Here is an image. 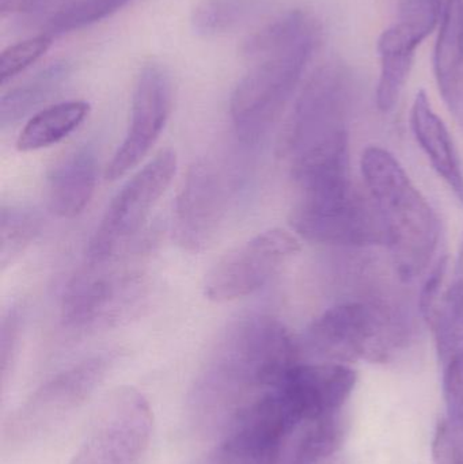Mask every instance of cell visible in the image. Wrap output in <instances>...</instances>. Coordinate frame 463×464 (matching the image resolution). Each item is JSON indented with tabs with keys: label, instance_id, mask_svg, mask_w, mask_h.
I'll return each instance as SVG.
<instances>
[{
	"label": "cell",
	"instance_id": "cell-1",
	"mask_svg": "<svg viewBox=\"0 0 463 464\" xmlns=\"http://www.w3.org/2000/svg\"><path fill=\"white\" fill-rule=\"evenodd\" d=\"M301 362V345L277 319L247 315L226 327L189 392V414L217 439L231 420L279 386Z\"/></svg>",
	"mask_w": 463,
	"mask_h": 464
},
{
	"label": "cell",
	"instance_id": "cell-2",
	"mask_svg": "<svg viewBox=\"0 0 463 464\" xmlns=\"http://www.w3.org/2000/svg\"><path fill=\"white\" fill-rule=\"evenodd\" d=\"M362 174L386 232L400 280L410 283L429 269L439 242V222L429 201L388 150H364Z\"/></svg>",
	"mask_w": 463,
	"mask_h": 464
},
{
	"label": "cell",
	"instance_id": "cell-3",
	"mask_svg": "<svg viewBox=\"0 0 463 464\" xmlns=\"http://www.w3.org/2000/svg\"><path fill=\"white\" fill-rule=\"evenodd\" d=\"M407 330L381 302H348L321 314L307 329L304 349L329 362L385 364L407 345Z\"/></svg>",
	"mask_w": 463,
	"mask_h": 464
},
{
	"label": "cell",
	"instance_id": "cell-4",
	"mask_svg": "<svg viewBox=\"0 0 463 464\" xmlns=\"http://www.w3.org/2000/svg\"><path fill=\"white\" fill-rule=\"evenodd\" d=\"M320 35L321 32L313 33L258 60L236 84L230 114L242 143L257 144L271 130L295 92Z\"/></svg>",
	"mask_w": 463,
	"mask_h": 464
},
{
	"label": "cell",
	"instance_id": "cell-5",
	"mask_svg": "<svg viewBox=\"0 0 463 464\" xmlns=\"http://www.w3.org/2000/svg\"><path fill=\"white\" fill-rule=\"evenodd\" d=\"M293 230L310 242L366 247L386 245V232L374 200L352 179L323 189L299 192L290 215Z\"/></svg>",
	"mask_w": 463,
	"mask_h": 464
},
{
	"label": "cell",
	"instance_id": "cell-6",
	"mask_svg": "<svg viewBox=\"0 0 463 464\" xmlns=\"http://www.w3.org/2000/svg\"><path fill=\"white\" fill-rule=\"evenodd\" d=\"M302 425L279 384L231 420L203 464H285L288 441Z\"/></svg>",
	"mask_w": 463,
	"mask_h": 464
},
{
	"label": "cell",
	"instance_id": "cell-7",
	"mask_svg": "<svg viewBox=\"0 0 463 464\" xmlns=\"http://www.w3.org/2000/svg\"><path fill=\"white\" fill-rule=\"evenodd\" d=\"M114 362L116 354H95L43 382L8 420L5 443L24 446L51 432L92 397Z\"/></svg>",
	"mask_w": 463,
	"mask_h": 464
},
{
	"label": "cell",
	"instance_id": "cell-8",
	"mask_svg": "<svg viewBox=\"0 0 463 464\" xmlns=\"http://www.w3.org/2000/svg\"><path fill=\"white\" fill-rule=\"evenodd\" d=\"M152 428L149 400L133 387L117 389L101 406L70 464H143Z\"/></svg>",
	"mask_w": 463,
	"mask_h": 464
},
{
	"label": "cell",
	"instance_id": "cell-9",
	"mask_svg": "<svg viewBox=\"0 0 463 464\" xmlns=\"http://www.w3.org/2000/svg\"><path fill=\"white\" fill-rule=\"evenodd\" d=\"M120 256L89 261L71 278L62 297V319L71 330L111 326L133 310L143 281L135 270L117 265Z\"/></svg>",
	"mask_w": 463,
	"mask_h": 464
},
{
	"label": "cell",
	"instance_id": "cell-10",
	"mask_svg": "<svg viewBox=\"0 0 463 464\" xmlns=\"http://www.w3.org/2000/svg\"><path fill=\"white\" fill-rule=\"evenodd\" d=\"M177 173V155L163 150L114 196L87 247L89 261L122 256Z\"/></svg>",
	"mask_w": 463,
	"mask_h": 464
},
{
	"label": "cell",
	"instance_id": "cell-11",
	"mask_svg": "<svg viewBox=\"0 0 463 464\" xmlns=\"http://www.w3.org/2000/svg\"><path fill=\"white\" fill-rule=\"evenodd\" d=\"M301 250L296 235L283 228L260 232L212 266L204 295L214 303L244 299L263 288Z\"/></svg>",
	"mask_w": 463,
	"mask_h": 464
},
{
	"label": "cell",
	"instance_id": "cell-12",
	"mask_svg": "<svg viewBox=\"0 0 463 464\" xmlns=\"http://www.w3.org/2000/svg\"><path fill=\"white\" fill-rule=\"evenodd\" d=\"M442 0H405L397 21L381 33L377 41L381 72L377 106L382 113L396 108L407 86L416 51L439 27Z\"/></svg>",
	"mask_w": 463,
	"mask_h": 464
},
{
	"label": "cell",
	"instance_id": "cell-13",
	"mask_svg": "<svg viewBox=\"0 0 463 464\" xmlns=\"http://www.w3.org/2000/svg\"><path fill=\"white\" fill-rule=\"evenodd\" d=\"M350 78L340 65H325L310 79L296 102L280 143L282 157L293 160L313 144L345 130Z\"/></svg>",
	"mask_w": 463,
	"mask_h": 464
},
{
	"label": "cell",
	"instance_id": "cell-14",
	"mask_svg": "<svg viewBox=\"0 0 463 464\" xmlns=\"http://www.w3.org/2000/svg\"><path fill=\"white\" fill-rule=\"evenodd\" d=\"M171 101L173 89L168 71L155 63L144 65L133 90L130 128L106 168V179L117 181L150 154L165 130Z\"/></svg>",
	"mask_w": 463,
	"mask_h": 464
},
{
	"label": "cell",
	"instance_id": "cell-15",
	"mask_svg": "<svg viewBox=\"0 0 463 464\" xmlns=\"http://www.w3.org/2000/svg\"><path fill=\"white\" fill-rule=\"evenodd\" d=\"M228 187L211 160L193 163L182 182L173 212V237L189 253L204 250L219 231L227 211Z\"/></svg>",
	"mask_w": 463,
	"mask_h": 464
},
{
	"label": "cell",
	"instance_id": "cell-16",
	"mask_svg": "<svg viewBox=\"0 0 463 464\" xmlns=\"http://www.w3.org/2000/svg\"><path fill=\"white\" fill-rule=\"evenodd\" d=\"M358 375L340 362H299L282 382L283 390L304 425L339 413L356 386Z\"/></svg>",
	"mask_w": 463,
	"mask_h": 464
},
{
	"label": "cell",
	"instance_id": "cell-17",
	"mask_svg": "<svg viewBox=\"0 0 463 464\" xmlns=\"http://www.w3.org/2000/svg\"><path fill=\"white\" fill-rule=\"evenodd\" d=\"M438 89L463 128V0H445L434 51Z\"/></svg>",
	"mask_w": 463,
	"mask_h": 464
},
{
	"label": "cell",
	"instance_id": "cell-18",
	"mask_svg": "<svg viewBox=\"0 0 463 464\" xmlns=\"http://www.w3.org/2000/svg\"><path fill=\"white\" fill-rule=\"evenodd\" d=\"M410 127L416 140L438 176L453 190L463 207V171L448 127L432 109L424 90L416 94L410 111Z\"/></svg>",
	"mask_w": 463,
	"mask_h": 464
},
{
	"label": "cell",
	"instance_id": "cell-19",
	"mask_svg": "<svg viewBox=\"0 0 463 464\" xmlns=\"http://www.w3.org/2000/svg\"><path fill=\"white\" fill-rule=\"evenodd\" d=\"M97 155L90 147L71 152L52 170L48 179L49 207L64 219L81 215L97 187Z\"/></svg>",
	"mask_w": 463,
	"mask_h": 464
},
{
	"label": "cell",
	"instance_id": "cell-20",
	"mask_svg": "<svg viewBox=\"0 0 463 464\" xmlns=\"http://www.w3.org/2000/svg\"><path fill=\"white\" fill-rule=\"evenodd\" d=\"M90 113L86 101H67L30 117L16 139V150L33 152L48 149L75 132Z\"/></svg>",
	"mask_w": 463,
	"mask_h": 464
},
{
	"label": "cell",
	"instance_id": "cell-21",
	"mask_svg": "<svg viewBox=\"0 0 463 464\" xmlns=\"http://www.w3.org/2000/svg\"><path fill=\"white\" fill-rule=\"evenodd\" d=\"M72 64L57 60L38 71L32 78L5 92L0 101V125L10 127L43 105L70 78Z\"/></svg>",
	"mask_w": 463,
	"mask_h": 464
},
{
	"label": "cell",
	"instance_id": "cell-22",
	"mask_svg": "<svg viewBox=\"0 0 463 464\" xmlns=\"http://www.w3.org/2000/svg\"><path fill=\"white\" fill-rule=\"evenodd\" d=\"M347 424L340 411L306 422L288 464H345L342 454Z\"/></svg>",
	"mask_w": 463,
	"mask_h": 464
},
{
	"label": "cell",
	"instance_id": "cell-23",
	"mask_svg": "<svg viewBox=\"0 0 463 464\" xmlns=\"http://www.w3.org/2000/svg\"><path fill=\"white\" fill-rule=\"evenodd\" d=\"M318 30H321L320 24L314 16L306 11H291L250 35L242 45V54L258 62Z\"/></svg>",
	"mask_w": 463,
	"mask_h": 464
},
{
	"label": "cell",
	"instance_id": "cell-24",
	"mask_svg": "<svg viewBox=\"0 0 463 464\" xmlns=\"http://www.w3.org/2000/svg\"><path fill=\"white\" fill-rule=\"evenodd\" d=\"M263 0H201L192 14L198 34L219 35L246 24L260 13Z\"/></svg>",
	"mask_w": 463,
	"mask_h": 464
},
{
	"label": "cell",
	"instance_id": "cell-25",
	"mask_svg": "<svg viewBox=\"0 0 463 464\" xmlns=\"http://www.w3.org/2000/svg\"><path fill=\"white\" fill-rule=\"evenodd\" d=\"M43 230V219L34 209L3 206L0 211V265L10 266L34 243Z\"/></svg>",
	"mask_w": 463,
	"mask_h": 464
},
{
	"label": "cell",
	"instance_id": "cell-26",
	"mask_svg": "<svg viewBox=\"0 0 463 464\" xmlns=\"http://www.w3.org/2000/svg\"><path fill=\"white\" fill-rule=\"evenodd\" d=\"M130 0H75L70 7L52 19L45 26V33L52 37L67 34L73 30L92 26L121 10Z\"/></svg>",
	"mask_w": 463,
	"mask_h": 464
},
{
	"label": "cell",
	"instance_id": "cell-27",
	"mask_svg": "<svg viewBox=\"0 0 463 464\" xmlns=\"http://www.w3.org/2000/svg\"><path fill=\"white\" fill-rule=\"evenodd\" d=\"M53 38L48 33H41L35 37L27 38L21 43L14 44L5 49L0 57V76L2 83L13 79L14 76L26 70L30 65L34 64L38 59L43 56L51 48Z\"/></svg>",
	"mask_w": 463,
	"mask_h": 464
},
{
	"label": "cell",
	"instance_id": "cell-28",
	"mask_svg": "<svg viewBox=\"0 0 463 464\" xmlns=\"http://www.w3.org/2000/svg\"><path fill=\"white\" fill-rule=\"evenodd\" d=\"M443 394L449 424L456 432L463 433V354L443 365Z\"/></svg>",
	"mask_w": 463,
	"mask_h": 464
},
{
	"label": "cell",
	"instance_id": "cell-29",
	"mask_svg": "<svg viewBox=\"0 0 463 464\" xmlns=\"http://www.w3.org/2000/svg\"><path fill=\"white\" fill-rule=\"evenodd\" d=\"M22 332V314L19 307L13 305L5 313L0 330V368H2V384L5 386L8 372L13 367L18 351Z\"/></svg>",
	"mask_w": 463,
	"mask_h": 464
},
{
	"label": "cell",
	"instance_id": "cell-30",
	"mask_svg": "<svg viewBox=\"0 0 463 464\" xmlns=\"http://www.w3.org/2000/svg\"><path fill=\"white\" fill-rule=\"evenodd\" d=\"M448 269L449 256H445L432 267L426 283H424L423 289H421L419 307H420L421 315H423L427 324L434 316L438 304H439L440 299L445 294V280Z\"/></svg>",
	"mask_w": 463,
	"mask_h": 464
},
{
	"label": "cell",
	"instance_id": "cell-31",
	"mask_svg": "<svg viewBox=\"0 0 463 464\" xmlns=\"http://www.w3.org/2000/svg\"><path fill=\"white\" fill-rule=\"evenodd\" d=\"M432 454L435 464H463L461 438L449 421H442L438 425Z\"/></svg>",
	"mask_w": 463,
	"mask_h": 464
},
{
	"label": "cell",
	"instance_id": "cell-32",
	"mask_svg": "<svg viewBox=\"0 0 463 464\" xmlns=\"http://www.w3.org/2000/svg\"><path fill=\"white\" fill-rule=\"evenodd\" d=\"M75 0H19V14L27 24L46 21V24L70 7ZM45 24V26H46Z\"/></svg>",
	"mask_w": 463,
	"mask_h": 464
},
{
	"label": "cell",
	"instance_id": "cell-33",
	"mask_svg": "<svg viewBox=\"0 0 463 464\" xmlns=\"http://www.w3.org/2000/svg\"><path fill=\"white\" fill-rule=\"evenodd\" d=\"M451 285L463 292V239L461 248H459L458 258H457L456 269H454V278Z\"/></svg>",
	"mask_w": 463,
	"mask_h": 464
},
{
	"label": "cell",
	"instance_id": "cell-34",
	"mask_svg": "<svg viewBox=\"0 0 463 464\" xmlns=\"http://www.w3.org/2000/svg\"><path fill=\"white\" fill-rule=\"evenodd\" d=\"M457 433H458V432H457ZM458 435H459V438H461V440H462V443H463V433H458Z\"/></svg>",
	"mask_w": 463,
	"mask_h": 464
}]
</instances>
